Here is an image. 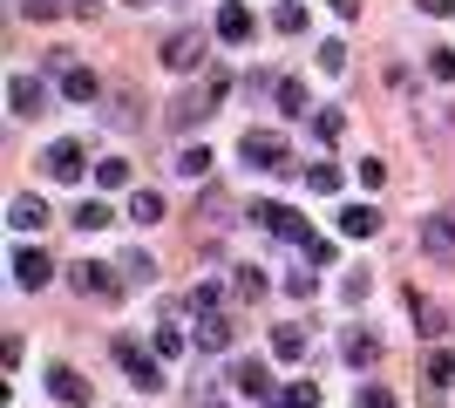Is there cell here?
I'll return each mask as SVG.
<instances>
[{
    "label": "cell",
    "instance_id": "obj_7",
    "mask_svg": "<svg viewBox=\"0 0 455 408\" xmlns=\"http://www.w3.org/2000/svg\"><path fill=\"white\" fill-rule=\"evenodd\" d=\"M68 279H76V292H89V300H102V292L116 300V292H123V286H116V272H109V266H95V259L68 266Z\"/></svg>",
    "mask_w": 455,
    "mask_h": 408
},
{
    "label": "cell",
    "instance_id": "obj_27",
    "mask_svg": "<svg viewBox=\"0 0 455 408\" xmlns=\"http://www.w3.org/2000/svg\"><path fill=\"white\" fill-rule=\"evenodd\" d=\"M367 292H374V272H347V286H340V300H347V307H361Z\"/></svg>",
    "mask_w": 455,
    "mask_h": 408
},
{
    "label": "cell",
    "instance_id": "obj_10",
    "mask_svg": "<svg viewBox=\"0 0 455 408\" xmlns=\"http://www.w3.org/2000/svg\"><path fill=\"white\" fill-rule=\"evenodd\" d=\"M299 184H306V191H320V197H333V191H340V184H347V171H340V164H333V156H320L313 171H299Z\"/></svg>",
    "mask_w": 455,
    "mask_h": 408
},
{
    "label": "cell",
    "instance_id": "obj_4",
    "mask_svg": "<svg viewBox=\"0 0 455 408\" xmlns=\"http://www.w3.org/2000/svg\"><path fill=\"white\" fill-rule=\"evenodd\" d=\"M421 252L435 259V266H455V218L449 212H435L428 225H421Z\"/></svg>",
    "mask_w": 455,
    "mask_h": 408
},
{
    "label": "cell",
    "instance_id": "obj_40",
    "mask_svg": "<svg viewBox=\"0 0 455 408\" xmlns=\"http://www.w3.org/2000/svg\"><path fill=\"white\" fill-rule=\"evenodd\" d=\"M136 7H143V0H136Z\"/></svg>",
    "mask_w": 455,
    "mask_h": 408
},
{
    "label": "cell",
    "instance_id": "obj_8",
    "mask_svg": "<svg viewBox=\"0 0 455 408\" xmlns=\"http://www.w3.org/2000/svg\"><path fill=\"white\" fill-rule=\"evenodd\" d=\"M14 279L20 286H48V279H55V259L41 252V245H20L14 252Z\"/></svg>",
    "mask_w": 455,
    "mask_h": 408
},
{
    "label": "cell",
    "instance_id": "obj_13",
    "mask_svg": "<svg viewBox=\"0 0 455 408\" xmlns=\"http://www.w3.org/2000/svg\"><path fill=\"white\" fill-rule=\"evenodd\" d=\"M7 225H14V232H41V225H48V204H41V197H14V204H7Z\"/></svg>",
    "mask_w": 455,
    "mask_h": 408
},
{
    "label": "cell",
    "instance_id": "obj_11",
    "mask_svg": "<svg viewBox=\"0 0 455 408\" xmlns=\"http://www.w3.org/2000/svg\"><path fill=\"white\" fill-rule=\"evenodd\" d=\"M7 109H14V116H41V82L14 76V82H7Z\"/></svg>",
    "mask_w": 455,
    "mask_h": 408
},
{
    "label": "cell",
    "instance_id": "obj_29",
    "mask_svg": "<svg viewBox=\"0 0 455 408\" xmlns=\"http://www.w3.org/2000/svg\"><path fill=\"white\" fill-rule=\"evenodd\" d=\"M272 20H279V35H299V28H306V7H299V0H285Z\"/></svg>",
    "mask_w": 455,
    "mask_h": 408
},
{
    "label": "cell",
    "instance_id": "obj_34",
    "mask_svg": "<svg viewBox=\"0 0 455 408\" xmlns=\"http://www.w3.org/2000/svg\"><path fill=\"white\" fill-rule=\"evenodd\" d=\"M428 68H435V82H455V48H435V61H428Z\"/></svg>",
    "mask_w": 455,
    "mask_h": 408
},
{
    "label": "cell",
    "instance_id": "obj_2",
    "mask_svg": "<svg viewBox=\"0 0 455 408\" xmlns=\"http://www.w3.org/2000/svg\"><path fill=\"white\" fill-rule=\"evenodd\" d=\"M251 218H259L272 238H285V245H306V238H313V232H306V218L292 212V204H251Z\"/></svg>",
    "mask_w": 455,
    "mask_h": 408
},
{
    "label": "cell",
    "instance_id": "obj_31",
    "mask_svg": "<svg viewBox=\"0 0 455 408\" xmlns=\"http://www.w3.org/2000/svg\"><path fill=\"white\" fill-rule=\"evenodd\" d=\"M231 279H238V292H245V300H259V292H266V272H259V266H238Z\"/></svg>",
    "mask_w": 455,
    "mask_h": 408
},
{
    "label": "cell",
    "instance_id": "obj_39",
    "mask_svg": "<svg viewBox=\"0 0 455 408\" xmlns=\"http://www.w3.org/2000/svg\"><path fill=\"white\" fill-rule=\"evenodd\" d=\"M68 7H76V14H89V0H68Z\"/></svg>",
    "mask_w": 455,
    "mask_h": 408
},
{
    "label": "cell",
    "instance_id": "obj_19",
    "mask_svg": "<svg viewBox=\"0 0 455 408\" xmlns=\"http://www.w3.org/2000/svg\"><path fill=\"white\" fill-rule=\"evenodd\" d=\"M150 348H156V361H177V354H184L190 340H184V333H177V320H164V327H156V340H150Z\"/></svg>",
    "mask_w": 455,
    "mask_h": 408
},
{
    "label": "cell",
    "instance_id": "obj_35",
    "mask_svg": "<svg viewBox=\"0 0 455 408\" xmlns=\"http://www.w3.org/2000/svg\"><path fill=\"white\" fill-rule=\"evenodd\" d=\"M361 408H395V395L380 388V381H367V388H361Z\"/></svg>",
    "mask_w": 455,
    "mask_h": 408
},
{
    "label": "cell",
    "instance_id": "obj_25",
    "mask_svg": "<svg viewBox=\"0 0 455 408\" xmlns=\"http://www.w3.org/2000/svg\"><path fill=\"white\" fill-rule=\"evenodd\" d=\"M130 218H136V225H156V218H164V197H156V191H136L130 197Z\"/></svg>",
    "mask_w": 455,
    "mask_h": 408
},
{
    "label": "cell",
    "instance_id": "obj_23",
    "mask_svg": "<svg viewBox=\"0 0 455 408\" xmlns=\"http://www.w3.org/2000/svg\"><path fill=\"white\" fill-rule=\"evenodd\" d=\"M225 340H231L225 313H211V320H197V348H211V354H218V348H225Z\"/></svg>",
    "mask_w": 455,
    "mask_h": 408
},
{
    "label": "cell",
    "instance_id": "obj_16",
    "mask_svg": "<svg viewBox=\"0 0 455 408\" xmlns=\"http://www.w3.org/2000/svg\"><path fill=\"white\" fill-rule=\"evenodd\" d=\"M374 225H380L374 204H347V212H340V232L347 238H374Z\"/></svg>",
    "mask_w": 455,
    "mask_h": 408
},
{
    "label": "cell",
    "instance_id": "obj_30",
    "mask_svg": "<svg viewBox=\"0 0 455 408\" xmlns=\"http://www.w3.org/2000/svg\"><path fill=\"white\" fill-rule=\"evenodd\" d=\"M102 225H109V204H82L76 212V232H102Z\"/></svg>",
    "mask_w": 455,
    "mask_h": 408
},
{
    "label": "cell",
    "instance_id": "obj_15",
    "mask_svg": "<svg viewBox=\"0 0 455 408\" xmlns=\"http://www.w3.org/2000/svg\"><path fill=\"white\" fill-rule=\"evenodd\" d=\"M238 388L259 395V402H272V368L266 361H238Z\"/></svg>",
    "mask_w": 455,
    "mask_h": 408
},
{
    "label": "cell",
    "instance_id": "obj_26",
    "mask_svg": "<svg viewBox=\"0 0 455 408\" xmlns=\"http://www.w3.org/2000/svg\"><path fill=\"white\" fill-rule=\"evenodd\" d=\"M340 130H347V116H340V109H313V136H320V143H333Z\"/></svg>",
    "mask_w": 455,
    "mask_h": 408
},
{
    "label": "cell",
    "instance_id": "obj_24",
    "mask_svg": "<svg viewBox=\"0 0 455 408\" xmlns=\"http://www.w3.org/2000/svg\"><path fill=\"white\" fill-rule=\"evenodd\" d=\"M272 96H279V109H285V116H306V82H292V76H285L279 89H272Z\"/></svg>",
    "mask_w": 455,
    "mask_h": 408
},
{
    "label": "cell",
    "instance_id": "obj_21",
    "mask_svg": "<svg viewBox=\"0 0 455 408\" xmlns=\"http://www.w3.org/2000/svg\"><path fill=\"white\" fill-rule=\"evenodd\" d=\"M279 408H320V388H313V381H285V388H279Z\"/></svg>",
    "mask_w": 455,
    "mask_h": 408
},
{
    "label": "cell",
    "instance_id": "obj_5",
    "mask_svg": "<svg viewBox=\"0 0 455 408\" xmlns=\"http://www.w3.org/2000/svg\"><path fill=\"white\" fill-rule=\"evenodd\" d=\"M197 55H204V35H197V28H177V35L164 41V68H177V76L197 68Z\"/></svg>",
    "mask_w": 455,
    "mask_h": 408
},
{
    "label": "cell",
    "instance_id": "obj_6",
    "mask_svg": "<svg viewBox=\"0 0 455 408\" xmlns=\"http://www.w3.org/2000/svg\"><path fill=\"white\" fill-rule=\"evenodd\" d=\"M245 164H259V171H285V136L251 130V136H245Z\"/></svg>",
    "mask_w": 455,
    "mask_h": 408
},
{
    "label": "cell",
    "instance_id": "obj_28",
    "mask_svg": "<svg viewBox=\"0 0 455 408\" xmlns=\"http://www.w3.org/2000/svg\"><path fill=\"white\" fill-rule=\"evenodd\" d=\"M285 292H292V300H313V292H320V286H313V266H292V272H285Z\"/></svg>",
    "mask_w": 455,
    "mask_h": 408
},
{
    "label": "cell",
    "instance_id": "obj_17",
    "mask_svg": "<svg viewBox=\"0 0 455 408\" xmlns=\"http://www.w3.org/2000/svg\"><path fill=\"white\" fill-rule=\"evenodd\" d=\"M218 35H225V41H251V14L238 7V0H231V7H218Z\"/></svg>",
    "mask_w": 455,
    "mask_h": 408
},
{
    "label": "cell",
    "instance_id": "obj_12",
    "mask_svg": "<svg viewBox=\"0 0 455 408\" xmlns=\"http://www.w3.org/2000/svg\"><path fill=\"white\" fill-rule=\"evenodd\" d=\"M340 354H347V361H354V368H374L380 340H374V333H367V327H347V333H340Z\"/></svg>",
    "mask_w": 455,
    "mask_h": 408
},
{
    "label": "cell",
    "instance_id": "obj_33",
    "mask_svg": "<svg viewBox=\"0 0 455 408\" xmlns=\"http://www.w3.org/2000/svg\"><path fill=\"white\" fill-rule=\"evenodd\" d=\"M361 184H367V191H380V184H387V164H380V156H367V164H361Z\"/></svg>",
    "mask_w": 455,
    "mask_h": 408
},
{
    "label": "cell",
    "instance_id": "obj_1",
    "mask_svg": "<svg viewBox=\"0 0 455 408\" xmlns=\"http://www.w3.org/2000/svg\"><path fill=\"white\" fill-rule=\"evenodd\" d=\"M109 348H116V361H123V374H130V381H136V388H143V395H156V388H164V361H150V354L136 348V340H109Z\"/></svg>",
    "mask_w": 455,
    "mask_h": 408
},
{
    "label": "cell",
    "instance_id": "obj_3",
    "mask_svg": "<svg viewBox=\"0 0 455 408\" xmlns=\"http://www.w3.org/2000/svg\"><path fill=\"white\" fill-rule=\"evenodd\" d=\"M48 395L68 402V408H82V402H89V374L68 368V361H48Z\"/></svg>",
    "mask_w": 455,
    "mask_h": 408
},
{
    "label": "cell",
    "instance_id": "obj_18",
    "mask_svg": "<svg viewBox=\"0 0 455 408\" xmlns=\"http://www.w3.org/2000/svg\"><path fill=\"white\" fill-rule=\"evenodd\" d=\"M61 96H68V102H95V96H102V82H95L89 68H68V76H61Z\"/></svg>",
    "mask_w": 455,
    "mask_h": 408
},
{
    "label": "cell",
    "instance_id": "obj_20",
    "mask_svg": "<svg viewBox=\"0 0 455 408\" xmlns=\"http://www.w3.org/2000/svg\"><path fill=\"white\" fill-rule=\"evenodd\" d=\"M449 381H455V354H449V348H435V354H428V388L442 395Z\"/></svg>",
    "mask_w": 455,
    "mask_h": 408
},
{
    "label": "cell",
    "instance_id": "obj_9",
    "mask_svg": "<svg viewBox=\"0 0 455 408\" xmlns=\"http://www.w3.org/2000/svg\"><path fill=\"white\" fill-rule=\"evenodd\" d=\"M48 171H55V184H82V171H89L82 143H55V150H48Z\"/></svg>",
    "mask_w": 455,
    "mask_h": 408
},
{
    "label": "cell",
    "instance_id": "obj_14",
    "mask_svg": "<svg viewBox=\"0 0 455 408\" xmlns=\"http://www.w3.org/2000/svg\"><path fill=\"white\" fill-rule=\"evenodd\" d=\"M272 361H285V368L306 361V333L299 327H272Z\"/></svg>",
    "mask_w": 455,
    "mask_h": 408
},
{
    "label": "cell",
    "instance_id": "obj_37",
    "mask_svg": "<svg viewBox=\"0 0 455 408\" xmlns=\"http://www.w3.org/2000/svg\"><path fill=\"white\" fill-rule=\"evenodd\" d=\"M20 14L28 20H55V0H20Z\"/></svg>",
    "mask_w": 455,
    "mask_h": 408
},
{
    "label": "cell",
    "instance_id": "obj_36",
    "mask_svg": "<svg viewBox=\"0 0 455 408\" xmlns=\"http://www.w3.org/2000/svg\"><path fill=\"white\" fill-rule=\"evenodd\" d=\"M320 68H326V76H333V68H347V48H340V41H326V48H320Z\"/></svg>",
    "mask_w": 455,
    "mask_h": 408
},
{
    "label": "cell",
    "instance_id": "obj_22",
    "mask_svg": "<svg viewBox=\"0 0 455 408\" xmlns=\"http://www.w3.org/2000/svg\"><path fill=\"white\" fill-rule=\"evenodd\" d=\"M130 164H123V156H109V164H95V184H102V191H123V184H130Z\"/></svg>",
    "mask_w": 455,
    "mask_h": 408
},
{
    "label": "cell",
    "instance_id": "obj_38",
    "mask_svg": "<svg viewBox=\"0 0 455 408\" xmlns=\"http://www.w3.org/2000/svg\"><path fill=\"white\" fill-rule=\"evenodd\" d=\"M421 14H435V20H442V14H455V0H421Z\"/></svg>",
    "mask_w": 455,
    "mask_h": 408
},
{
    "label": "cell",
    "instance_id": "obj_32",
    "mask_svg": "<svg viewBox=\"0 0 455 408\" xmlns=\"http://www.w3.org/2000/svg\"><path fill=\"white\" fill-rule=\"evenodd\" d=\"M177 171H184V177H204V171H211V150H197V143H190V150L177 156Z\"/></svg>",
    "mask_w": 455,
    "mask_h": 408
}]
</instances>
